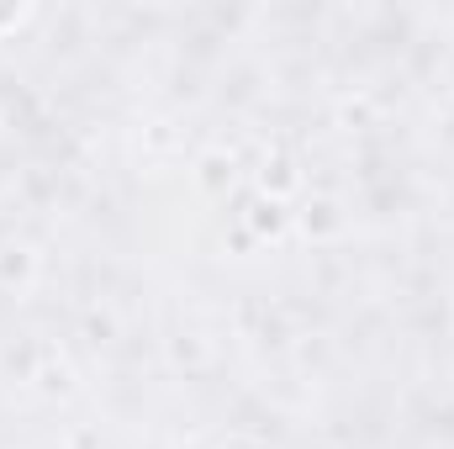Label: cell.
<instances>
[{
	"label": "cell",
	"mask_w": 454,
	"mask_h": 449,
	"mask_svg": "<svg viewBox=\"0 0 454 449\" xmlns=\"http://www.w3.org/2000/svg\"><path fill=\"white\" fill-rule=\"evenodd\" d=\"M16 16H21V11H16V5H0V32H5V27H11V21H16Z\"/></svg>",
	"instance_id": "obj_1"
}]
</instances>
